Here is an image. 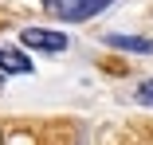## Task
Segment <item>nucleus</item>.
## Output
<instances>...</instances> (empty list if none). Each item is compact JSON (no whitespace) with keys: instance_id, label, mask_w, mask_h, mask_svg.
I'll return each instance as SVG.
<instances>
[{"instance_id":"obj_6","label":"nucleus","mask_w":153,"mask_h":145,"mask_svg":"<svg viewBox=\"0 0 153 145\" xmlns=\"http://www.w3.org/2000/svg\"><path fill=\"white\" fill-rule=\"evenodd\" d=\"M0 145H4V137H0Z\"/></svg>"},{"instance_id":"obj_3","label":"nucleus","mask_w":153,"mask_h":145,"mask_svg":"<svg viewBox=\"0 0 153 145\" xmlns=\"http://www.w3.org/2000/svg\"><path fill=\"white\" fill-rule=\"evenodd\" d=\"M106 47H114V51H137V55H153V39H141V36H106Z\"/></svg>"},{"instance_id":"obj_2","label":"nucleus","mask_w":153,"mask_h":145,"mask_svg":"<svg viewBox=\"0 0 153 145\" xmlns=\"http://www.w3.org/2000/svg\"><path fill=\"white\" fill-rule=\"evenodd\" d=\"M24 47H36V51H67V36L63 32H43V27H24L20 32Z\"/></svg>"},{"instance_id":"obj_1","label":"nucleus","mask_w":153,"mask_h":145,"mask_svg":"<svg viewBox=\"0 0 153 145\" xmlns=\"http://www.w3.org/2000/svg\"><path fill=\"white\" fill-rule=\"evenodd\" d=\"M110 0H43V8L59 20H86V16H94L98 8H106Z\"/></svg>"},{"instance_id":"obj_4","label":"nucleus","mask_w":153,"mask_h":145,"mask_svg":"<svg viewBox=\"0 0 153 145\" xmlns=\"http://www.w3.org/2000/svg\"><path fill=\"white\" fill-rule=\"evenodd\" d=\"M0 71H8V75H27V71H32V59H27L24 51H16V47H0Z\"/></svg>"},{"instance_id":"obj_5","label":"nucleus","mask_w":153,"mask_h":145,"mask_svg":"<svg viewBox=\"0 0 153 145\" xmlns=\"http://www.w3.org/2000/svg\"><path fill=\"white\" fill-rule=\"evenodd\" d=\"M137 102H141V106H153V78H145V82L137 86Z\"/></svg>"},{"instance_id":"obj_7","label":"nucleus","mask_w":153,"mask_h":145,"mask_svg":"<svg viewBox=\"0 0 153 145\" xmlns=\"http://www.w3.org/2000/svg\"><path fill=\"white\" fill-rule=\"evenodd\" d=\"M0 86H4V82H0Z\"/></svg>"}]
</instances>
